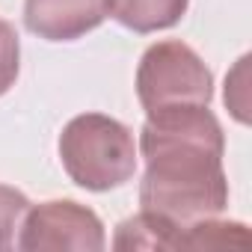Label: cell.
<instances>
[{"label": "cell", "instance_id": "cell-7", "mask_svg": "<svg viewBox=\"0 0 252 252\" xmlns=\"http://www.w3.org/2000/svg\"><path fill=\"white\" fill-rule=\"evenodd\" d=\"M178 237H181V228H175L172 222L149 211H140L137 217L125 220L116 228L113 246L116 249H178Z\"/></svg>", "mask_w": 252, "mask_h": 252}, {"label": "cell", "instance_id": "cell-4", "mask_svg": "<svg viewBox=\"0 0 252 252\" xmlns=\"http://www.w3.org/2000/svg\"><path fill=\"white\" fill-rule=\"evenodd\" d=\"M104 243L107 237L98 214L71 199H54L36 208L30 205L21 222V234L15 240V246L24 252H42V249L101 252Z\"/></svg>", "mask_w": 252, "mask_h": 252}, {"label": "cell", "instance_id": "cell-10", "mask_svg": "<svg viewBox=\"0 0 252 252\" xmlns=\"http://www.w3.org/2000/svg\"><path fill=\"white\" fill-rule=\"evenodd\" d=\"M21 68V45H18V33L9 21L0 18V95H6L18 77Z\"/></svg>", "mask_w": 252, "mask_h": 252}, {"label": "cell", "instance_id": "cell-5", "mask_svg": "<svg viewBox=\"0 0 252 252\" xmlns=\"http://www.w3.org/2000/svg\"><path fill=\"white\" fill-rule=\"evenodd\" d=\"M107 18V0H24V24L48 42H74Z\"/></svg>", "mask_w": 252, "mask_h": 252}, {"label": "cell", "instance_id": "cell-9", "mask_svg": "<svg viewBox=\"0 0 252 252\" xmlns=\"http://www.w3.org/2000/svg\"><path fill=\"white\" fill-rule=\"evenodd\" d=\"M27 211H30V199L21 190L0 184V249L15 246V234L21 231Z\"/></svg>", "mask_w": 252, "mask_h": 252}, {"label": "cell", "instance_id": "cell-3", "mask_svg": "<svg viewBox=\"0 0 252 252\" xmlns=\"http://www.w3.org/2000/svg\"><path fill=\"white\" fill-rule=\"evenodd\" d=\"M137 95L146 113L163 107L211 104L214 77L190 45L178 39H166L143 54L137 68Z\"/></svg>", "mask_w": 252, "mask_h": 252}, {"label": "cell", "instance_id": "cell-6", "mask_svg": "<svg viewBox=\"0 0 252 252\" xmlns=\"http://www.w3.org/2000/svg\"><path fill=\"white\" fill-rule=\"evenodd\" d=\"M190 0H107V15L134 33H158L175 27Z\"/></svg>", "mask_w": 252, "mask_h": 252}, {"label": "cell", "instance_id": "cell-8", "mask_svg": "<svg viewBox=\"0 0 252 252\" xmlns=\"http://www.w3.org/2000/svg\"><path fill=\"white\" fill-rule=\"evenodd\" d=\"M249 240L243 222H222L217 217L193 222L181 231L178 249H222V246H243Z\"/></svg>", "mask_w": 252, "mask_h": 252}, {"label": "cell", "instance_id": "cell-1", "mask_svg": "<svg viewBox=\"0 0 252 252\" xmlns=\"http://www.w3.org/2000/svg\"><path fill=\"white\" fill-rule=\"evenodd\" d=\"M222 152V125L208 104L149 113L140 134V155L146 160V175L140 181L143 211L181 231L193 222L220 217L228 205Z\"/></svg>", "mask_w": 252, "mask_h": 252}, {"label": "cell", "instance_id": "cell-2", "mask_svg": "<svg viewBox=\"0 0 252 252\" xmlns=\"http://www.w3.org/2000/svg\"><path fill=\"white\" fill-rule=\"evenodd\" d=\"M60 158L68 178L92 193L122 187L137 172L134 134L104 113H83L65 125L60 134Z\"/></svg>", "mask_w": 252, "mask_h": 252}]
</instances>
